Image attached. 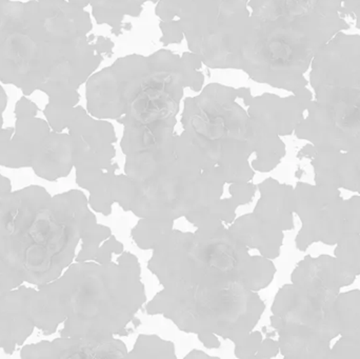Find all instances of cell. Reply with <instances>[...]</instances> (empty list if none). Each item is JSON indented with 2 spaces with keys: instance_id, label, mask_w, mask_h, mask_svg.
Wrapping results in <instances>:
<instances>
[{
  "instance_id": "obj_1",
  "label": "cell",
  "mask_w": 360,
  "mask_h": 359,
  "mask_svg": "<svg viewBox=\"0 0 360 359\" xmlns=\"http://www.w3.org/2000/svg\"><path fill=\"white\" fill-rule=\"evenodd\" d=\"M90 14L67 0L0 1V82L75 107L103 63Z\"/></svg>"
},
{
  "instance_id": "obj_2",
  "label": "cell",
  "mask_w": 360,
  "mask_h": 359,
  "mask_svg": "<svg viewBox=\"0 0 360 359\" xmlns=\"http://www.w3.org/2000/svg\"><path fill=\"white\" fill-rule=\"evenodd\" d=\"M251 34L241 71L254 81L295 94L308 88L315 55L350 27L319 0H249Z\"/></svg>"
},
{
  "instance_id": "obj_3",
  "label": "cell",
  "mask_w": 360,
  "mask_h": 359,
  "mask_svg": "<svg viewBox=\"0 0 360 359\" xmlns=\"http://www.w3.org/2000/svg\"><path fill=\"white\" fill-rule=\"evenodd\" d=\"M67 299L61 337L105 341L126 335L129 324L147 301L135 255L117 263L77 261L60 275Z\"/></svg>"
},
{
  "instance_id": "obj_4",
  "label": "cell",
  "mask_w": 360,
  "mask_h": 359,
  "mask_svg": "<svg viewBox=\"0 0 360 359\" xmlns=\"http://www.w3.org/2000/svg\"><path fill=\"white\" fill-rule=\"evenodd\" d=\"M313 99L295 136L338 151L360 148V35L340 32L311 63Z\"/></svg>"
},
{
  "instance_id": "obj_5",
  "label": "cell",
  "mask_w": 360,
  "mask_h": 359,
  "mask_svg": "<svg viewBox=\"0 0 360 359\" xmlns=\"http://www.w3.org/2000/svg\"><path fill=\"white\" fill-rule=\"evenodd\" d=\"M239 98L240 88L210 84L184 100L181 115L182 133L229 183H248L255 174L249 164L255 152V122Z\"/></svg>"
},
{
  "instance_id": "obj_6",
  "label": "cell",
  "mask_w": 360,
  "mask_h": 359,
  "mask_svg": "<svg viewBox=\"0 0 360 359\" xmlns=\"http://www.w3.org/2000/svg\"><path fill=\"white\" fill-rule=\"evenodd\" d=\"M93 218L84 192L52 196L25 233L0 240V255L25 282L48 284L71 265L82 231Z\"/></svg>"
},
{
  "instance_id": "obj_7",
  "label": "cell",
  "mask_w": 360,
  "mask_h": 359,
  "mask_svg": "<svg viewBox=\"0 0 360 359\" xmlns=\"http://www.w3.org/2000/svg\"><path fill=\"white\" fill-rule=\"evenodd\" d=\"M146 310L172 320L184 332L214 334L235 344L254 330L266 305L255 291L232 282L186 290L164 288Z\"/></svg>"
},
{
  "instance_id": "obj_8",
  "label": "cell",
  "mask_w": 360,
  "mask_h": 359,
  "mask_svg": "<svg viewBox=\"0 0 360 359\" xmlns=\"http://www.w3.org/2000/svg\"><path fill=\"white\" fill-rule=\"evenodd\" d=\"M160 21H179L190 52L210 69L241 70L251 34L249 0H160Z\"/></svg>"
},
{
  "instance_id": "obj_9",
  "label": "cell",
  "mask_w": 360,
  "mask_h": 359,
  "mask_svg": "<svg viewBox=\"0 0 360 359\" xmlns=\"http://www.w3.org/2000/svg\"><path fill=\"white\" fill-rule=\"evenodd\" d=\"M200 59L192 52L160 50L150 56L133 54L93 74L86 88V111L98 119H120L131 99L150 82L174 74L198 71Z\"/></svg>"
},
{
  "instance_id": "obj_10",
  "label": "cell",
  "mask_w": 360,
  "mask_h": 359,
  "mask_svg": "<svg viewBox=\"0 0 360 359\" xmlns=\"http://www.w3.org/2000/svg\"><path fill=\"white\" fill-rule=\"evenodd\" d=\"M294 211L302 227L295 238L296 248L304 252L311 244L336 246L348 233L347 200L338 188L298 183Z\"/></svg>"
},
{
  "instance_id": "obj_11",
  "label": "cell",
  "mask_w": 360,
  "mask_h": 359,
  "mask_svg": "<svg viewBox=\"0 0 360 359\" xmlns=\"http://www.w3.org/2000/svg\"><path fill=\"white\" fill-rule=\"evenodd\" d=\"M340 293L285 285L275 296L271 325L275 330L287 326L304 327L332 341L340 335L335 308Z\"/></svg>"
},
{
  "instance_id": "obj_12",
  "label": "cell",
  "mask_w": 360,
  "mask_h": 359,
  "mask_svg": "<svg viewBox=\"0 0 360 359\" xmlns=\"http://www.w3.org/2000/svg\"><path fill=\"white\" fill-rule=\"evenodd\" d=\"M67 130L74 141V168L116 170L114 126L105 119L93 117L86 110L76 105Z\"/></svg>"
},
{
  "instance_id": "obj_13",
  "label": "cell",
  "mask_w": 360,
  "mask_h": 359,
  "mask_svg": "<svg viewBox=\"0 0 360 359\" xmlns=\"http://www.w3.org/2000/svg\"><path fill=\"white\" fill-rule=\"evenodd\" d=\"M312 99L313 93L308 88L287 97L264 93L252 97L247 103V110L266 130L281 137L288 136L293 134L304 120Z\"/></svg>"
},
{
  "instance_id": "obj_14",
  "label": "cell",
  "mask_w": 360,
  "mask_h": 359,
  "mask_svg": "<svg viewBox=\"0 0 360 359\" xmlns=\"http://www.w3.org/2000/svg\"><path fill=\"white\" fill-rule=\"evenodd\" d=\"M298 157L311 160L316 185L348 190L360 195V148L344 152L308 143L300 150Z\"/></svg>"
},
{
  "instance_id": "obj_15",
  "label": "cell",
  "mask_w": 360,
  "mask_h": 359,
  "mask_svg": "<svg viewBox=\"0 0 360 359\" xmlns=\"http://www.w3.org/2000/svg\"><path fill=\"white\" fill-rule=\"evenodd\" d=\"M128 349L124 341L112 339L98 341L59 337L53 341H40L21 349L23 359L127 358Z\"/></svg>"
},
{
  "instance_id": "obj_16",
  "label": "cell",
  "mask_w": 360,
  "mask_h": 359,
  "mask_svg": "<svg viewBox=\"0 0 360 359\" xmlns=\"http://www.w3.org/2000/svg\"><path fill=\"white\" fill-rule=\"evenodd\" d=\"M34 289L19 286L0 297V349L11 355L35 329L31 316Z\"/></svg>"
},
{
  "instance_id": "obj_17",
  "label": "cell",
  "mask_w": 360,
  "mask_h": 359,
  "mask_svg": "<svg viewBox=\"0 0 360 359\" xmlns=\"http://www.w3.org/2000/svg\"><path fill=\"white\" fill-rule=\"evenodd\" d=\"M51 197L40 185L11 191L0 197V240L18 237L25 233Z\"/></svg>"
},
{
  "instance_id": "obj_18",
  "label": "cell",
  "mask_w": 360,
  "mask_h": 359,
  "mask_svg": "<svg viewBox=\"0 0 360 359\" xmlns=\"http://www.w3.org/2000/svg\"><path fill=\"white\" fill-rule=\"evenodd\" d=\"M31 168L40 178L56 181L74 168V141L67 133L51 130L32 153Z\"/></svg>"
},
{
  "instance_id": "obj_19",
  "label": "cell",
  "mask_w": 360,
  "mask_h": 359,
  "mask_svg": "<svg viewBox=\"0 0 360 359\" xmlns=\"http://www.w3.org/2000/svg\"><path fill=\"white\" fill-rule=\"evenodd\" d=\"M355 278L356 276L345 269L335 257L308 255L292 272L291 282L302 288L340 292L345 287L352 285Z\"/></svg>"
},
{
  "instance_id": "obj_20",
  "label": "cell",
  "mask_w": 360,
  "mask_h": 359,
  "mask_svg": "<svg viewBox=\"0 0 360 359\" xmlns=\"http://www.w3.org/2000/svg\"><path fill=\"white\" fill-rule=\"evenodd\" d=\"M260 198L254 214L264 223L281 231H290L294 228V188L281 183L274 178H266L257 185Z\"/></svg>"
},
{
  "instance_id": "obj_21",
  "label": "cell",
  "mask_w": 360,
  "mask_h": 359,
  "mask_svg": "<svg viewBox=\"0 0 360 359\" xmlns=\"http://www.w3.org/2000/svg\"><path fill=\"white\" fill-rule=\"evenodd\" d=\"M31 316L35 328L44 335L56 332L59 325L67 318L65 287L59 276L57 280L38 287L31 299Z\"/></svg>"
},
{
  "instance_id": "obj_22",
  "label": "cell",
  "mask_w": 360,
  "mask_h": 359,
  "mask_svg": "<svg viewBox=\"0 0 360 359\" xmlns=\"http://www.w3.org/2000/svg\"><path fill=\"white\" fill-rule=\"evenodd\" d=\"M231 235L248 248L257 249L262 256L275 259L281 254L283 231L252 214L243 215L229 228Z\"/></svg>"
},
{
  "instance_id": "obj_23",
  "label": "cell",
  "mask_w": 360,
  "mask_h": 359,
  "mask_svg": "<svg viewBox=\"0 0 360 359\" xmlns=\"http://www.w3.org/2000/svg\"><path fill=\"white\" fill-rule=\"evenodd\" d=\"M279 352L285 358L330 359L331 341L304 327L287 326L276 330Z\"/></svg>"
},
{
  "instance_id": "obj_24",
  "label": "cell",
  "mask_w": 360,
  "mask_h": 359,
  "mask_svg": "<svg viewBox=\"0 0 360 359\" xmlns=\"http://www.w3.org/2000/svg\"><path fill=\"white\" fill-rule=\"evenodd\" d=\"M80 8L91 6L98 25H108L116 35L122 33V21L127 16L139 17L147 1L158 4L160 0H68Z\"/></svg>"
},
{
  "instance_id": "obj_25",
  "label": "cell",
  "mask_w": 360,
  "mask_h": 359,
  "mask_svg": "<svg viewBox=\"0 0 360 359\" xmlns=\"http://www.w3.org/2000/svg\"><path fill=\"white\" fill-rule=\"evenodd\" d=\"M335 308L340 337L360 346V291L340 293Z\"/></svg>"
},
{
  "instance_id": "obj_26",
  "label": "cell",
  "mask_w": 360,
  "mask_h": 359,
  "mask_svg": "<svg viewBox=\"0 0 360 359\" xmlns=\"http://www.w3.org/2000/svg\"><path fill=\"white\" fill-rule=\"evenodd\" d=\"M173 223V221L141 218L136 227L132 230L131 235L139 248L154 250L172 233Z\"/></svg>"
},
{
  "instance_id": "obj_27",
  "label": "cell",
  "mask_w": 360,
  "mask_h": 359,
  "mask_svg": "<svg viewBox=\"0 0 360 359\" xmlns=\"http://www.w3.org/2000/svg\"><path fill=\"white\" fill-rule=\"evenodd\" d=\"M127 358H176L175 348L156 335H139L132 352Z\"/></svg>"
},
{
  "instance_id": "obj_28",
  "label": "cell",
  "mask_w": 360,
  "mask_h": 359,
  "mask_svg": "<svg viewBox=\"0 0 360 359\" xmlns=\"http://www.w3.org/2000/svg\"><path fill=\"white\" fill-rule=\"evenodd\" d=\"M111 236V230L97 223L96 217L89 221L82 234V248L76 261H93L101 248V244Z\"/></svg>"
},
{
  "instance_id": "obj_29",
  "label": "cell",
  "mask_w": 360,
  "mask_h": 359,
  "mask_svg": "<svg viewBox=\"0 0 360 359\" xmlns=\"http://www.w3.org/2000/svg\"><path fill=\"white\" fill-rule=\"evenodd\" d=\"M115 170L105 171L101 181L90 190L89 206L101 214H111V207L113 204V185L115 179Z\"/></svg>"
},
{
  "instance_id": "obj_30",
  "label": "cell",
  "mask_w": 360,
  "mask_h": 359,
  "mask_svg": "<svg viewBox=\"0 0 360 359\" xmlns=\"http://www.w3.org/2000/svg\"><path fill=\"white\" fill-rule=\"evenodd\" d=\"M335 259L355 276L360 275V235L348 232L336 244Z\"/></svg>"
},
{
  "instance_id": "obj_31",
  "label": "cell",
  "mask_w": 360,
  "mask_h": 359,
  "mask_svg": "<svg viewBox=\"0 0 360 359\" xmlns=\"http://www.w3.org/2000/svg\"><path fill=\"white\" fill-rule=\"evenodd\" d=\"M23 282L25 280L22 276L16 270L13 269L0 255V297L18 288Z\"/></svg>"
},
{
  "instance_id": "obj_32",
  "label": "cell",
  "mask_w": 360,
  "mask_h": 359,
  "mask_svg": "<svg viewBox=\"0 0 360 359\" xmlns=\"http://www.w3.org/2000/svg\"><path fill=\"white\" fill-rule=\"evenodd\" d=\"M262 341V333L252 331L245 339L235 343V354L239 358H254Z\"/></svg>"
},
{
  "instance_id": "obj_33",
  "label": "cell",
  "mask_w": 360,
  "mask_h": 359,
  "mask_svg": "<svg viewBox=\"0 0 360 359\" xmlns=\"http://www.w3.org/2000/svg\"><path fill=\"white\" fill-rule=\"evenodd\" d=\"M330 359H360V346L354 341L342 337L331 348Z\"/></svg>"
},
{
  "instance_id": "obj_34",
  "label": "cell",
  "mask_w": 360,
  "mask_h": 359,
  "mask_svg": "<svg viewBox=\"0 0 360 359\" xmlns=\"http://www.w3.org/2000/svg\"><path fill=\"white\" fill-rule=\"evenodd\" d=\"M160 30H162V37L160 41L166 44H180L184 39V35L182 33L181 27H180L179 21H160Z\"/></svg>"
},
{
  "instance_id": "obj_35",
  "label": "cell",
  "mask_w": 360,
  "mask_h": 359,
  "mask_svg": "<svg viewBox=\"0 0 360 359\" xmlns=\"http://www.w3.org/2000/svg\"><path fill=\"white\" fill-rule=\"evenodd\" d=\"M257 185L250 183H231L230 193L233 200L239 204H248L251 202L252 198L255 195Z\"/></svg>"
},
{
  "instance_id": "obj_36",
  "label": "cell",
  "mask_w": 360,
  "mask_h": 359,
  "mask_svg": "<svg viewBox=\"0 0 360 359\" xmlns=\"http://www.w3.org/2000/svg\"><path fill=\"white\" fill-rule=\"evenodd\" d=\"M347 223L349 232L360 235V195L347 200Z\"/></svg>"
},
{
  "instance_id": "obj_37",
  "label": "cell",
  "mask_w": 360,
  "mask_h": 359,
  "mask_svg": "<svg viewBox=\"0 0 360 359\" xmlns=\"http://www.w3.org/2000/svg\"><path fill=\"white\" fill-rule=\"evenodd\" d=\"M122 252H124V246L114 236L111 235L108 238L107 242L99 248L95 261L99 263H108L111 261L113 253L120 254Z\"/></svg>"
},
{
  "instance_id": "obj_38",
  "label": "cell",
  "mask_w": 360,
  "mask_h": 359,
  "mask_svg": "<svg viewBox=\"0 0 360 359\" xmlns=\"http://www.w3.org/2000/svg\"><path fill=\"white\" fill-rule=\"evenodd\" d=\"M39 107L25 96L21 97L15 105V116L37 115Z\"/></svg>"
},
{
  "instance_id": "obj_39",
  "label": "cell",
  "mask_w": 360,
  "mask_h": 359,
  "mask_svg": "<svg viewBox=\"0 0 360 359\" xmlns=\"http://www.w3.org/2000/svg\"><path fill=\"white\" fill-rule=\"evenodd\" d=\"M279 353L278 341L273 339H264L260 345L259 350L256 354V358H275Z\"/></svg>"
},
{
  "instance_id": "obj_40",
  "label": "cell",
  "mask_w": 360,
  "mask_h": 359,
  "mask_svg": "<svg viewBox=\"0 0 360 359\" xmlns=\"http://www.w3.org/2000/svg\"><path fill=\"white\" fill-rule=\"evenodd\" d=\"M8 105V96L6 91L0 86V139L10 136L14 133V128H4V112Z\"/></svg>"
},
{
  "instance_id": "obj_41",
  "label": "cell",
  "mask_w": 360,
  "mask_h": 359,
  "mask_svg": "<svg viewBox=\"0 0 360 359\" xmlns=\"http://www.w3.org/2000/svg\"><path fill=\"white\" fill-rule=\"evenodd\" d=\"M199 341L203 344V346L209 348V349H216V348L220 347L219 341L217 339V337L214 334H201L197 335Z\"/></svg>"
},
{
  "instance_id": "obj_42",
  "label": "cell",
  "mask_w": 360,
  "mask_h": 359,
  "mask_svg": "<svg viewBox=\"0 0 360 359\" xmlns=\"http://www.w3.org/2000/svg\"><path fill=\"white\" fill-rule=\"evenodd\" d=\"M11 191H12V185H11L10 179L0 174V197L10 193Z\"/></svg>"
},
{
  "instance_id": "obj_43",
  "label": "cell",
  "mask_w": 360,
  "mask_h": 359,
  "mask_svg": "<svg viewBox=\"0 0 360 359\" xmlns=\"http://www.w3.org/2000/svg\"><path fill=\"white\" fill-rule=\"evenodd\" d=\"M184 358H212L211 356L207 355V354L203 353L200 350H193L190 354L186 356Z\"/></svg>"
},
{
  "instance_id": "obj_44",
  "label": "cell",
  "mask_w": 360,
  "mask_h": 359,
  "mask_svg": "<svg viewBox=\"0 0 360 359\" xmlns=\"http://www.w3.org/2000/svg\"><path fill=\"white\" fill-rule=\"evenodd\" d=\"M0 1H6V0H0Z\"/></svg>"
}]
</instances>
